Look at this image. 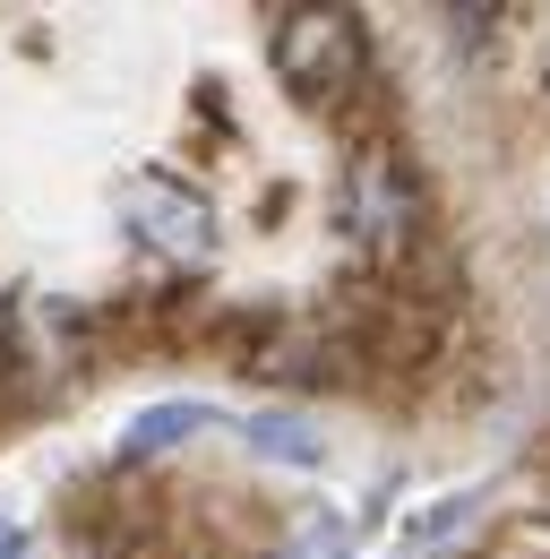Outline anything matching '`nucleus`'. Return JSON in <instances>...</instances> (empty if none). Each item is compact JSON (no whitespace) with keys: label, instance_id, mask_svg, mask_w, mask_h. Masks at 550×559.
Masks as SVG:
<instances>
[{"label":"nucleus","instance_id":"obj_1","mask_svg":"<svg viewBox=\"0 0 550 559\" xmlns=\"http://www.w3.org/2000/svg\"><path fill=\"white\" fill-rule=\"evenodd\" d=\"M370 70L361 52V17L352 9H284L275 17V78L301 104H344Z\"/></svg>","mask_w":550,"mask_h":559},{"label":"nucleus","instance_id":"obj_2","mask_svg":"<svg viewBox=\"0 0 550 559\" xmlns=\"http://www.w3.org/2000/svg\"><path fill=\"white\" fill-rule=\"evenodd\" d=\"M112 207H121V224H130L155 259H172V267H206V259H215V207H206L181 173H130V181L112 190Z\"/></svg>","mask_w":550,"mask_h":559},{"label":"nucleus","instance_id":"obj_3","mask_svg":"<svg viewBox=\"0 0 550 559\" xmlns=\"http://www.w3.org/2000/svg\"><path fill=\"white\" fill-rule=\"evenodd\" d=\"M344 233L370 241V250H405L421 233V181L396 146H361L352 173H344Z\"/></svg>","mask_w":550,"mask_h":559},{"label":"nucleus","instance_id":"obj_4","mask_svg":"<svg viewBox=\"0 0 550 559\" xmlns=\"http://www.w3.org/2000/svg\"><path fill=\"white\" fill-rule=\"evenodd\" d=\"M199 430H215V405H199V396H181V405H155V414L130 421V439H121V456H164V448H181V439H199Z\"/></svg>","mask_w":550,"mask_h":559},{"label":"nucleus","instance_id":"obj_5","mask_svg":"<svg viewBox=\"0 0 550 559\" xmlns=\"http://www.w3.org/2000/svg\"><path fill=\"white\" fill-rule=\"evenodd\" d=\"M241 439H250L267 465H301V474H310V465H327V439H319L301 414H250V421H241Z\"/></svg>","mask_w":550,"mask_h":559},{"label":"nucleus","instance_id":"obj_6","mask_svg":"<svg viewBox=\"0 0 550 559\" xmlns=\"http://www.w3.org/2000/svg\"><path fill=\"white\" fill-rule=\"evenodd\" d=\"M474 525V499H439V508H421L405 525V551H430V543H447V534H465Z\"/></svg>","mask_w":550,"mask_h":559},{"label":"nucleus","instance_id":"obj_7","mask_svg":"<svg viewBox=\"0 0 550 559\" xmlns=\"http://www.w3.org/2000/svg\"><path fill=\"white\" fill-rule=\"evenodd\" d=\"M344 551H352V543H344L336 516H310V525L292 534V551H284V559H344Z\"/></svg>","mask_w":550,"mask_h":559},{"label":"nucleus","instance_id":"obj_8","mask_svg":"<svg viewBox=\"0 0 550 559\" xmlns=\"http://www.w3.org/2000/svg\"><path fill=\"white\" fill-rule=\"evenodd\" d=\"M0 559H26V525L17 516H0Z\"/></svg>","mask_w":550,"mask_h":559}]
</instances>
